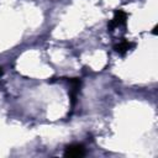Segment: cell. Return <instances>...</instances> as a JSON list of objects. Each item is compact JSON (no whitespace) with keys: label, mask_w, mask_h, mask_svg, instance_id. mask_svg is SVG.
Masks as SVG:
<instances>
[{"label":"cell","mask_w":158,"mask_h":158,"mask_svg":"<svg viewBox=\"0 0 158 158\" xmlns=\"http://www.w3.org/2000/svg\"><path fill=\"white\" fill-rule=\"evenodd\" d=\"M85 154V149L83 144L79 143H73L67 146L65 151H64V156L65 157H81Z\"/></svg>","instance_id":"obj_2"},{"label":"cell","mask_w":158,"mask_h":158,"mask_svg":"<svg viewBox=\"0 0 158 158\" xmlns=\"http://www.w3.org/2000/svg\"><path fill=\"white\" fill-rule=\"evenodd\" d=\"M133 47H135V43H132V42H130L127 40H123V41H121L120 43H117L115 46V51L117 53H120V54H125L126 52H128Z\"/></svg>","instance_id":"obj_3"},{"label":"cell","mask_w":158,"mask_h":158,"mask_svg":"<svg viewBox=\"0 0 158 158\" xmlns=\"http://www.w3.org/2000/svg\"><path fill=\"white\" fill-rule=\"evenodd\" d=\"M126 20H127V14L123 11V10H117L112 17V20L109 22L107 27H109V31H112L114 28L116 27H120L122 25L126 23Z\"/></svg>","instance_id":"obj_1"},{"label":"cell","mask_w":158,"mask_h":158,"mask_svg":"<svg viewBox=\"0 0 158 158\" xmlns=\"http://www.w3.org/2000/svg\"><path fill=\"white\" fill-rule=\"evenodd\" d=\"M1 75H2V68L0 67V77H1Z\"/></svg>","instance_id":"obj_4"}]
</instances>
